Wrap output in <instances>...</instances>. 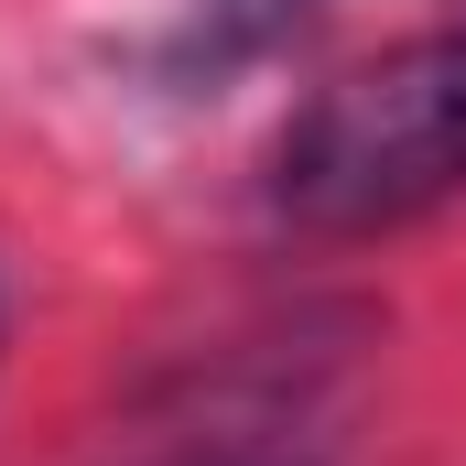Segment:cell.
I'll return each instance as SVG.
<instances>
[{
    "instance_id": "cell-2",
    "label": "cell",
    "mask_w": 466,
    "mask_h": 466,
    "mask_svg": "<svg viewBox=\"0 0 466 466\" xmlns=\"http://www.w3.org/2000/svg\"><path fill=\"white\" fill-rule=\"evenodd\" d=\"M304 11H315V0H196V11L174 22V44H163V76H174V87L238 76V66H260Z\"/></svg>"
},
{
    "instance_id": "cell-3",
    "label": "cell",
    "mask_w": 466,
    "mask_h": 466,
    "mask_svg": "<svg viewBox=\"0 0 466 466\" xmlns=\"http://www.w3.org/2000/svg\"><path fill=\"white\" fill-rule=\"evenodd\" d=\"M0 348H11V304H0Z\"/></svg>"
},
{
    "instance_id": "cell-1",
    "label": "cell",
    "mask_w": 466,
    "mask_h": 466,
    "mask_svg": "<svg viewBox=\"0 0 466 466\" xmlns=\"http://www.w3.org/2000/svg\"><path fill=\"white\" fill-rule=\"evenodd\" d=\"M466 196V11L282 119L260 207L293 238H390Z\"/></svg>"
}]
</instances>
